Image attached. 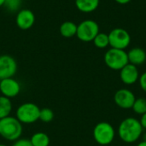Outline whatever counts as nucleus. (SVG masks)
<instances>
[{"instance_id": "1", "label": "nucleus", "mask_w": 146, "mask_h": 146, "mask_svg": "<svg viewBox=\"0 0 146 146\" xmlns=\"http://www.w3.org/2000/svg\"><path fill=\"white\" fill-rule=\"evenodd\" d=\"M143 133V127L140 121L135 118L129 117L121 121L118 133L121 139L126 143H133L137 141Z\"/></svg>"}, {"instance_id": "2", "label": "nucleus", "mask_w": 146, "mask_h": 146, "mask_svg": "<svg viewBox=\"0 0 146 146\" xmlns=\"http://www.w3.org/2000/svg\"><path fill=\"white\" fill-rule=\"evenodd\" d=\"M22 134V125L16 117L7 116L0 120V135L9 141H15Z\"/></svg>"}, {"instance_id": "3", "label": "nucleus", "mask_w": 146, "mask_h": 146, "mask_svg": "<svg viewBox=\"0 0 146 146\" xmlns=\"http://www.w3.org/2000/svg\"><path fill=\"white\" fill-rule=\"evenodd\" d=\"M104 62L106 65L113 70H121L129 63L127 53L125 50L115 48H111L105 53Z\"/></svg>"}, {"instance_id": "4", "label": "nucleus", "mask_w": 146, "mask_h": 146, "mask_svg": "<svg viewBox=\"0 0 146 146\" xmlns=\"http://www.w3.org/2000/svg\"><path fill=\"white\" fill-rule=\"evenodd\" d=\"M40 109L33 103H25L16 110V118L22 124H32L39 120Z\"/></svg>"}, {"instance_id": "5", "label": "nucleus", "mask_w": 146, "mask_h": 146, "mask_svg": "<svg viewBox=\"0 0 146 146\" xmlns=\"http://www.w3.org/2000/svg\"><path fill=\"white\" fill-rule=\"evenodd\" d=\"M99 33V26L93 20H85L77 25L76 36L83 42L93 41Z\"/></svg>"}, {"instance_id": "6", "label": "nucleus", "mask_w": 146, "mask_h": 146, "mask_svg": "<svg viewBox=\"0 0 146 146\" xmlns=\"http://www.w3.org/2000/svg\"><path fill=\"white\" fill-rule=\"evenodd\" d=\"M115 134V129L108 122H99L93 129L94 139L101 145H110L114 140Z\"/></svg>"}, {"instance_id": "7", "label": "nucleus", "mask_w": 146, "mask_h": 146, "mask_svg": "<svg viewBox=\"0 0 146 146\" xmlns=\"http://www.w3.org/2000/svg\"><path fill=\"white\" fill-rule=\"evenodd\" d=\"M109 35V40H110V45L112 48L120 49V50H125L131 42V36L129 33L121 27L114 28Z\"/></svg>"}, {"instance_id": "8", "label": "nucleus", "mask_w": 146, "mask_h": 146, "mask_svg": "<svg viewBox=\"0 0 146 146\" xmlns=\"http://www.w3.org/2000/svg\"><path fill=\"white\" fill-rule=\"evenodd\" d=\"M17 71L16 61L9 55L0 56V80L12 78Z\"/></svg>"}, {"instance_id": "9", "label": "nucleus", "mask_w": 146, "mask_h": 146, "mask_svg": "<svg viewBox=\"0 0 146 146\" xmlns=\"http://www.w3.org/2000/svg\"><path fill=\"white\" fill-rule=\"evenodd\" d=\"M0 92L8 98H15L21 92V85L13 78L3 79L0 80Z\"/></svg>"}, {"instance_id": "10", "label": "nucleus", "mask_w": 146, "mask_h": 146, "mask_svg": "<svg viewBox=\"0 0 146 146\" xmlns=\"http://www.w3.org/2000/svg\"><path fill=\"white\" fill-rule=\"evenodd\" d=\"M115 104L122 109H131L135 102V96L128 89H121L115 94Z\"/></svg>"}, {"instance_id": "11", "label": "nucleus", "mask_w": 146, "mask_h": 146, "mask_svg": "<svg viewBox=\"0 0 146 146\" xmlns=\"http://www.w3.org/2000/svg\"><path fill=\"white\" fill-rule=\"evenodd\" d=\"M16 25L22 30L31 28L35 22V15L33 12L27 9H23L18 11L15 18Z\"/></svg>"}, {"instance_id": "12", "label": "nucleus", "mask_w": 146, "mask_h": 146, "mask_svg": "<svg viewBox=\"0 0 146 146\" xmlns=\"http://www.w3.org/2000/svg\"><path fill=\"white\" fill-rule=\"evenodd\" d=\"M121 81L126 85H133L139 79V74L137 66L128 63L120 70Z\"/></svg>"}, {"instance_id": "13", "label": "nucleus", "mask_w": 146, "mask_h": 146, "mask_svg": "<svg viewBox=\"0 0 146 146\" xmlns=\"http://www.w3.org/2000/svg\"><path fill=\"white\" fill-rule=\"evenodd\" d=\"M127 57L129 63L138 66L143 64L145 62L146 53L143 49L139 47H135L131 49L127 52Z\"/></svg>"}, {"instance_id": "14", "label": "nucleus", "mask_w": 146, "mask_h": 146, "mask_svg": "<svg viewBox=\"0 0 146 146\" xmlns=\"http://www.w3.org/2000/svg\"><path fill=\"white\" fill-rule=\"evenodd\" d=\"M99 0H75L76 8L83 13H90L98 9Z\"/></svg>"}, {"instance_id": "15", "label": "nucleus", "mask_w": 146, "mask_h": 146, "mask_svg": "<svg viewBox=\"0 0 146 146\" xmlns=\"http://www.w3.org/2000/svg\"><path fill=\"white\" fill-rule=\"evenodd\" d=\"M60 33L64 38H72L76 35L77 25L73 21H64L60 26Z\"/></svg>"}, {"instance_id": "16", "label": "nucleus", "mask_w": 146, "mask_h": 146, "mask_svg": "<svg viewBox=\"0 0 146 146\" xmlns=\"http://www.w3.org/2000/svg\"><path fill=\"white\" fill-rule=\"evenodd\" d=\"M30 141L33 146H49L50 145V138L49 136L42 132H38L34 133Z\"/></svg>"}, {"instance_id": "17", "label": "nucleus", "mask_w": 146, "mask_h": 146, "mask_svg": "<svg viewBox=\"0 0 146 146\" xmlns=\"http://www.w3.org/2000/svg\"><path fill=\"white\" fill-rule=\"evenodd\" d=\"M12 110V103L9 98L0 96V120L9 116Z\"/></svg>"}, {"instance_id": "18", "label": "nucleus", "mask_w": 146, "mask_h": 146, "mask_svg": "<svg viewBox=\"0 0 146 146\" xmlns=\"http://www.w3.org/2000/svg\"><path fill=\"white\" fill-rule=\"evenodd\" d=\"M93 43L96 47L99 49H104L108 45H110L109 35L104 33H98V35L94 38Z\"/></svg>"}, {"instance_id": "19", "label": "nucleus", "mask_w": 146, "mask_h": 146, "mask_svg": "<svg viewBox=\"0 0 146 146\" xmlns=\"http://www.w3.org/2000/svg\"><path fill=\"white\" fill-rule=\"evenodd\" d=\"M133 111L139 115H144L146 113V99L145 98H139L135 99V102L132 107Z\"/></svg>"}, {"instance_id": "20", "label": "nucleus", "mask_w": 146, "mask_h": 146, "mask_svg": "<svg viewBox=\"0 0 146 146\" xmlns=\"http://www.w3.org/2000/svg\"><path fill=\"white\" fill-rule=\"evenodd\" d=\"M21 4L22 0H5L3 6L9 12H15L21 10Z\"/></svg>"}, {"instance_id": "21", "label": "nucleus", "mask_w": 146, "mask_h": 146, "mask_svg": "<svg viewBox=\"0 0 146 146\" xmlns=\"http://www.w3.org/2000/svg\"><path fill=\"white\" fill-rule=\"evenodd\" d=\"M54 118V112L49 108H44L40 110L39 112V120L43 122H50Z\"/></svg>"}, {"instance_id": "22", "label": "nucleus", "mask_w": 146, "mask_h": 146, "mask_svg": "<svg viewBox=\"0 0 146 146\" xmlns=\"http://www.w3.org/2000/svg\"><path fill=\"white\" fill-rule=\"evenodd\" d=\"M12 146H33L30 139H19L15 140Z\"/></svg>"}, {"instance_id": "23", "label": "nucleus", "mask_w": 146, "mask_h": 146, "mask_svg": "<svg viewBox=\"0 0 146 146\" xmlns=\"http://www.w3.org/2000/svg\"><path fill=\"white\" fill-rule=\"evenodd\" d=\"M139 84H140L141 88L146 92V72L141 74L139 78Z\"/></svg>"}, {"instance_id": "24", "label": "nucleus", "mask_w": 146, "mask_h": 146, "mask_svg": "<svg viewBox=\"0 0 146 146\" xmlns=\"http://www.w3.org/2000/svg\"><path fill=\"white\" fill-rule=\"evenodd\" d=\"M139 121H140V124H141L142 127L146 129V113H145L144 115H142V117H141Z\"/></svg>"}, {"instance_id": "25", "label": "nucleus", "mask_w": 146, "mask_h": 146, "mask_svg": "<svg viewBox=\"0 0 146 146\" xmlns=\"http://www.w3.org/2000/svg\"><path fill=\"white\" fill-rule=\"evenodd\" d=\"M116 3H120V4H127L129 2H131L132 0H115Z\"/></svg>"}, {"instance_id": "26", "label": "nucleus", "mask_w": 146, "mask_h": 146, "mask_svg": "<svg viewBox=\"0 0 146 146\" xmlns=\"http://www.w3.org/2000/svg\"><path fill=\"white\" fill-rule=\"evenodd\" d=\"M137 146H146V141L145 140H144V141L140 142Z\"/></svg>"}, {"instance_id": "27", "label": "nucleus", "mask_w": 146, "mask_h": 146, "mask_svg": "<svg viewBox=\"0 0 146 146\" xmlns=\"http://www.w3.org/2000/svg\"><path fill=\"white\" fill-rule=\"evenodd\" d=\"M4 1H5V0H0V7L3 6V4H4Z\"/></svg>"}, {"instance_id": "28", "label": "nucleus", "mask_w": 146, "mask_h": 146, "mask_svg": "<svg viewBox=\"0 0 146 146\" xmlns=\"http://www.w3.org/2000/svg\"><path fill=\"white\" fill-rule=\"evenodd\" d=\"M0 146H7V145H3V144H0Z\"/></svg>"}]
</instances>
